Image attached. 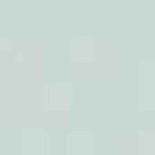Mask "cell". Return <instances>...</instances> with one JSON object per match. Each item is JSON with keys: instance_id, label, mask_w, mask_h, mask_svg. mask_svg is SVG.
<instances>
[]
</instances>
